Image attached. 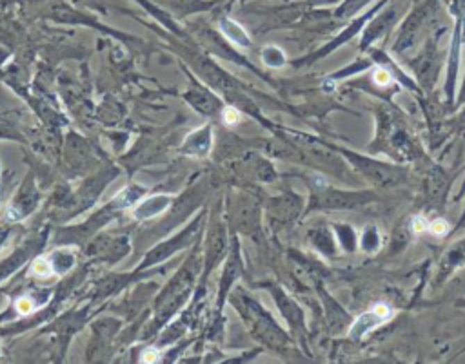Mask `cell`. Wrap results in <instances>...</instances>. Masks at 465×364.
Segmentation results:
<instances>
[{
    "label": "cell",
    "instance_id": "obj_7",
    "mask_svg": "<svg viewBox=\"0 0 465 364\" xmlns=\"http://www.w3.org/2000/svg\"><path fill=\"white\" fill-rule=\"evenodd\" d=\"M413 229L414 232H425V230H429V223L425 218H414L413 220Z\"/></svg>",
    "mask_w": 465,
    "mask_h": 364
},
{
    "label": "cell",
    "instance_id": "obj_6",
    "mask_svg": "<svg viewBox=\"0 0 465 364\" xmlns=\"http://www.w3.org/2000/svg\"><path fill=\"white\" fill-rule=\"evenodd\" d=\"M375 80L378 85H387L391 82V75L386 69H378L375 73Z\"/></svg>",
    "mask_w": 465,
    "mask_h": 364
},
{
    "label": "cell",
    "instance_id": "obj_2",
    "mask_svg": "<svg viewBox=\"0 0 465 364\" xmlns=\"http://www.w3.org/2000/svg\"><path fill=\"white\" fill-rule=\"evenodd\" d=\"M222 29H224L226 37L229 38V40H233L235 44H238V46H250V38H247L245 31L240 28L238 24L224 20V22H222Z\"/></svg>",
    "mask_w": 465,
    "mask_h": 364
},
{
    "label": "cell",
    "instance_id": "obj_3",
    "mask_svg": "<svg viewBox=\"0 0 465 364\" xmlns=\"http://www.w3.org/2000/svg\"><path fill=\"white\" fill-rule=\"evenodd\" d=\"M168 203H170V200H165V198H155V200L147 201L136 210V218H149V216L158 214V212H162V209H165Z\"/></svg>",
    "mask_w": 465,
    "mask_h": 364
},
{
    "label": "cell",
    "instance_id": "obj_1",
    "mask_svg": "<svg viewBox=\"0 0 465 364\" xmlns=\"http://www.w3.org/2000/svg\"><path fill=\"white\" fill-rule=\"evenodd\" d=\"M391 313H393V312H391L387 304H376L371 312L364 313V315H360V318L354 321L351 331H349V336H351L352 339H360V337H366L367 333H369L371 330H375L378 324H382L384 321H387V319L391 318Z\"/></svg>",
    "mask_w": 465,
    "mask_h": 364
},
{
    "label": "cell",
    "instance_id": "obj_4",
    "mask_svg": "<svg viewBox=\"0 0 465 364\" xmlns=\"http://www.w3.org/2000/svg\"><path fill=\"white\" fill-rule=\"evenodd\" d=\"M263 60L268 62L269 66H282L284 55L278 51L277 47H268V49L263 51Z\"/></svg>",
    "mask_w": 465,
    "mask_h": 364
},
{
    "label": "cell",
    "instance_id": "obj_5",
    "mask_svg": "<svg viewBox=\"0 0 465 364\" xmlns=\"http://www.w3.org/2000/svg\"><path fill=\"white\" fill-rule=\"evenodd\" d=\"M429 230H431L432 234H437V236H443V234H447V230H449V225H447V221L443 220H434L432 223H429Z\"/></svg>",
    "mask_w": 465,
    "mask_h": 364
}]
</instances>
